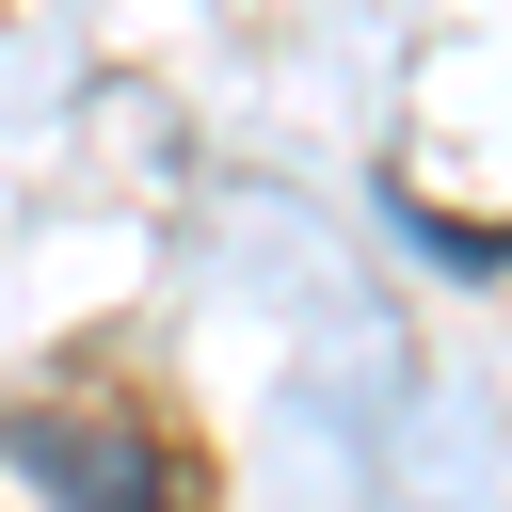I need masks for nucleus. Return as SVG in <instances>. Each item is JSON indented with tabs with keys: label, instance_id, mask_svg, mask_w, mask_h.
<instances>
[{
	"label": "nucleus",
	"instance_id": "f257e3e1",
	"mask_svg": "<svg viewBox=\"0 0 512 512\" xmlns=\"http://www.w3.org/2000/svg\"><path fill=\"white\" fill-rule=\"evenodd\" d=\"M0 448H16L64 512H176V464H160L112 400H16V416H0Z\"/></svg>",
	"mask_w": 512,
	"mask_h": 512
}]
</instances>
